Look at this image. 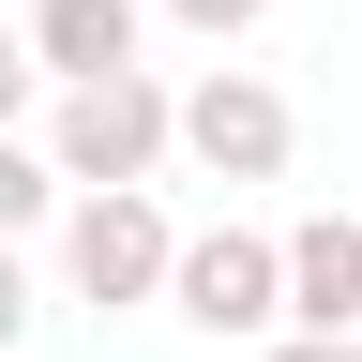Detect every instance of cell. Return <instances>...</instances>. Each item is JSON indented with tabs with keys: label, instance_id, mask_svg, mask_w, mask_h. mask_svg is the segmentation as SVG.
I'll use <instances>...</instances> for the list:
<instances>
[{
	"label": "cell",
	"instance_id": "5",
	"mask_svg": "<svg viewBox=\"0 0 362 362\" xmlns=\"http://www.w3.org/2000/svg\"><path fill=\"white\" fill-rule=\"evenodd\" d=\"M272 272H287V332H362V226H347V211L287 226Z\"/></svg>",
	"mask_w": 362,
	"mask_h": 362
},
{
	"label": "cell",
	"instance_id": "4",
	"mask_svg": "<svg viewBox=\"0 0 362 362\" xmlns=\"http://www.w3.org/2000/svg\"><path fill=\"white\" fill-rule=\"evenodd\" d=\"M166 242H181V226L151 211V181H121V197H76L61 272H76V302H151L166 287Z\"/></svg>",
	"mask_w": 362,
	"mask_h": 362
},
{
	"label": "cell",
	"instance_id": "6",
	"mask_svg": "<svg viewBox=\"0 0 362 362\" xmlns=\"http://www.w3.org/2000/svg\"><path fill=\"white\" fill-rule=\"evenodd\" d=\"M16 45H30V76H61V90L76 76H121L136 61V0H30Z\"/></svg>",
	"mask_w": 362,
	"mask_h": 362
},
{
	"label": "cell",
	"instance_id": "11",
	"mask_svg": "<svg viewBox=\"0 0 362 362\" xmlns=\"http://www.w3.org/2000/svg\"><path fill=\"white\" fill-rule=\"evenodd\" d=\"M272 362H362V332H287Z\"/></svg>",
	"mask_w": 362,
	"mask_h": 362
},
{
	"label": "cell",
	"instance_id": "3",
	"mask_svg": "<svg viewBox=\"0 0 362 362\" xmlns=\"http://www.w3.org/2000/svg\"><path fill=\"white\" fill-rule=\"evenodd\" d=\"M151 302H181L197 332H272V317H287V272H272L257 226H197V242H166V287Z\"/></svg>",
	"mask_w": 362,
	"mask_h": 362
},
{
	"label": "cell",
	"instance_id": "8",
	"mask_svg": "<svg viewBox=\"0 0 362 362\" xmlns=\"http://www.w3.org/2000/svg\"><path fill=\"white\" fill-rule=\"evenodd\" d=\"M166 16H181V30H197V45H242V30L272 16V0H166Z\"/></svg>",
	"mask_w": 362,
	"mask_h": 362
},
{
	"label": "cell",
	"instance_id": "10",
	"mask_svg": "<svg viewBox=\"0 0 362 362\" xmlns=\"http://www.w3.org/2000/svg\"><path fill=\"white\" fill-rule=\"evenodd\" d=\"M30 90H45V76H30V45L0 30V136H16V106H30Z\"/></svg>",
	"mask_w": 362,
	"mask_h": 362
},
{
	"label": "cell",
	"instance_id": "9",
	"mask_svg": "<svg viewBox=\"0 0 362 362\" xmlns=\"http://www.w3.org/2000/svg\"><path fill=\"white\" fill-rule=\"evenodd\" d=\"M16 332H30V272H16V242H0V362H16Z\"/></svg>",
	"mask_w": 362,
	"mask_h": 362
},
{
	"label": "cell",
	"instance_id": "2",
	"mask_svg": "<svg viewBox=\"0 0 362 362\" xmlns=\"http://www.w3.org/2000/svg\"><path fill=\"white\" fill-rule=\"evenodd\" d=\"M287 90H272V76H197V90H166V151L181 166H197V181H287Z\"/></svg>",
	"mask_w": 362,
	"mask_h": 362
},
{
	"label": "cell",
	"instance_id": "7",
	"mask_svg": "<svg viewBox=\"0 0 362 362\" xmlns=\"http://www.w3.org/2000/svg\"><path fill=\"white\" fill-rule=\"evenodd\" d=\"M45 197H61V181H45V151H16V136H0V242H16V226H45Z\"/></svg>",
	"mask_w": 362,
	"mask_h": 362
},
{
	"label": "cell",
	"instance_id": "1",
	"mask_svg": "<svg viewBox=\"0 0 362 362\" xmlns=\"http://www.w3.org/2000/svg\"><path fill=\"white\" fill-rule=\"evenodd\" d=\"M166 166V76L121 61V76H76L61 121H45V181H76V197H121V181Z\"/></svg>",
	"mask_w": 362,
	"mask_h": 362
}]
</instances>
